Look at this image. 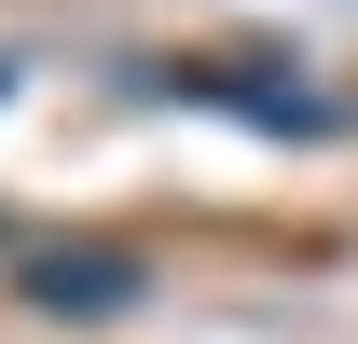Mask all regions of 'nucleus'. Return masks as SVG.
Here are the masks:
<instances>
[{"instance_id": "obj_1", "label": "nucleus", "mask_w": 358, "mask_h": 344, "mask_svg": "<svg viewBox=\"0 0 358 344\" xmlns=\"http://www.w3.org/2000/svg\"><path fill=\"white\" fill-rule=\"evenodd\" d=\"M28 303H42V317H110V303H124V261H42V275H28Z\"/></svg>"}]
</instances>
